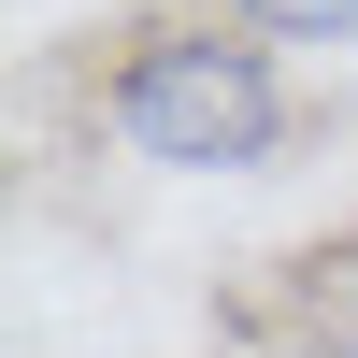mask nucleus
<instances>
[{"instance_id":"nucleus-1","label":"nucleus","mask_w":358,"mask_h":358,"mask_svg":"<svg viewBox=\"0 0 358 358\" xmlns=\"http://www.w3.org/2000/svg\"><path fill=\"white\" fill-rule=\"evenodd\" d=\"M115 129L172 172H258L287 143V86H273V43L244 29H158V43L115 72Z\"/></svg>"},{"instance_id":"nucleus-2","label":"nucleus","mask_w":358,"mask_h":358,"mask_svg":"<svg viewBox=\"0 0 358 358\" xmlns=\"http://www.w3.org/2000/svg\"><path fill=\"white\" fill-rule=\"evenodd\" d=\"M244 29H273V43H344L358 0H244Z\"/></svg>"}]
</instances>
